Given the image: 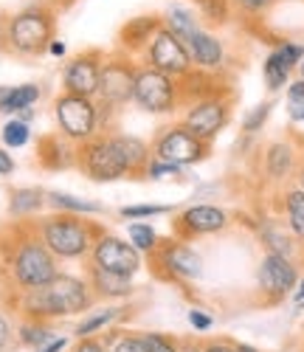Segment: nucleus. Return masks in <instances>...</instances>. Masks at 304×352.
Segmentation results:
<instances>
[{"label": "nucleus", "instance_id": "obj_22", "mask_svg": "<svg viewBox=\"0 0 304 352\" xmlns=\"http://www.w3.org/2000/svg\"><path fill=\"white\" fill-rule=\"evenodd\" d=\"M45 200L51 203L56 212H63V214H76V217H94V214H102V212H105L102 203L76 197V195H71V192H48Z\"/></svg>", "mask_w": 304, "mask_h": 352}, {"label": "nucleus", "instance_id": "obj_21", "mask_svg": "<svg viewBox=\"0 0 304 352\" xmlns=\"http://www.w3.org/2000/svg\"><path fill=\"white\" fill-rule=\"evenodd\" d=\"M121 307H99V310H87L85 313V318L76 324V330H74V336L76 338H96V336H102V333H107V330H113V324L121 318Z\"/></svg>", "mask_w": 304, "mask_h": 352}, {"label": "nucleus", "instance_id": "obj_47", "mask_svg": "<svg viewBox=\"0 0 304 352\" xmlns=\"http://www.w3.org/2000/svg\"><path fill=\"white\" fill-rule=\"evenodd\" d=\"M9 338H12V327H9V321L0 316V349H3L6 344H9Z\"/></svg>", "mask_w": 304, "mask_h": 352}, {"label": "nucleus", "instance_id": "obj_7", "mask_svg": "<svg viewBox=\"0 0 304 352\" xmlns=\"http://www.w3.org/2000/svg\"><path fill=\"white\" fill-rule=\"evenodd\" d=\"M135 65L127 56H110L102 65V79H99V94L96 104L99 113H118L121 107H127L133 102V85H135Z\"/></svg>", "mask_w": 304, "mask_h": 352}, {"label": "nucleus", "instance_id": "obj_15", "mask_svg": "<svg viewBox=\"0 0 304 352\" xmlns=\"http://www.w3.org/2000/svg\"><path fill=\"white\" fill-rule=\"evenodd\" d=\"M257 285L270 302L285 299L298 285L296 262L287 256H279V254H265L259 262V271H257Z\"/></svg>", "mask_w": 304, "mask_h": 352}, {"label": "nucleus", "instance_id": "obj_31", "mask_svg": "<svg viewBox=\"0 0 304 352\" xmlns=\"http://www.w3.org/2000/svg\"><path fill=\"white\" fill-rule=\"evenodd\" d=\"M43 203H45V195L40 189H20L12 195L9 209H12V214H34V212H40Z\"/></svg>", "mask_w": 304, "mask_h": 352}, {"label": "nucleus", "instance_id": "obj_35", "mask_svg": "<svg viewBox=\"0 0 304 352\" xmlns=\"http://www.w3.org/2000/svg\"><path fill=\"white\" fill-rule=\"evenodd\" d=\"M169 212H175L172 206H164V203H138V206H124L118 214L121 217H133V220H138V217H158V214H169Z\"/></svg>", "mask_w": 304, "mask_h": 352}, {"label": "nucleus", "instance_id": "obj_4", "mask_svg": "<svg viewBox=\"0 0 304 352\" xmlns=\"http://www.w3.org/2000/svg\"><path fill=\"white\" fill-rule=\"evenodd\" d=\"M54 116H56L59 133L74 144H85L102 133V116H99L96 99L63 94V96H56Z\"/></svg>", "mask_w": 304, "mask_h": 352}, {"label": "nucleus", "instance_id": "obj_8", "mask_svg": "<svg viewBox=\"0 0 304 352\" xmlns=\"http://www.w3.org/2000/svg\"><path fill=\"white\" fill-rule=\"evenodd\" d=\"M14 279L17 285L25 290H40L45 287L48 282H54V276L59 274L56 271V256L37 240H25L17 254H14Z\"/></svg>", "mask_w": 304, "mask_h": 352}, {"label": "nucleus", "instance_id": "obj_6", "mask_svg": "<svg viewBox=\"0 0 304 352\" xmlns=\"http://www.w3.org/2000/svg\"><path fill=\"white\" fill-rule=\"evenodd\" d=\"M133 104L141 107L144 113H152V116L172 113L180 104V85H177V79L144 65L135 71Z\"/></svg>", "mask_w": 304, "mask_h": 352}, {"label": "nucleus", "instance_id": "obj_48", "mask_svg": "<svg viewBox=\"0 0 304 352\" xmlns=\"http://www.w3.org/2000/svg\"><path fill=\"white\" fill-rule=\"evenodd\" d=\"M180 352H203V344L195 338H186V341H180Z\"/></svg>", "mask_w": 304, "mask_h": 352}, {"label": "nucleus", "instance_id": "obj_10", "mask_svg": "<svg viewBox=\"0 0 304 352\" xmlns=\"http://www.w3.org/2000/svg\"><path fill=\"white\" fill-rule=\"evenodd\" d=\"M87 265L102 268L107 274H118V276H135L141 271V254L127 243L116 237V234H99L94 248L87 254Z\"/></svg>", "mask_w": 304, "mask_h": 352}, {"label": "nucleus", "instance_id": "obj_41", "mask_svg": "<svg viewBox=\"0 0 304 352\" xmlns=\"http://www.w3.org/2000/svg\"><path fill=\"white\" fill-rule=\"evenodd\" d=\"M228 3L239 6L242 12H265L273 3V0H228Z\"/></svg>", "mask_w": 304, "mask_h": 352}, {"label": "nucleus", "instance_id": "obj_39", "mask_svg": "<svg viewBox=\"0 0 304 352\" xmlns=\"http://www.w3.org/2000/svg\"><path fill=\"white\" fill-rule=\"evenodd\" d=\"M189 324L195 327V330H211V327H215V318H211L208 313H203V310H197V307H192L189 310Z\"/></svg>", "mask_w": 304, "mask_h": 352}, {"label": "nucleus", "instance_id": "obj_37", "mask_svg": "<svg viewBox=\"0 0 304 352\" xmlns=\"http://www.w3.org/2000/svg\"><path fill=\"white\" fill-rule=\"evenodd\" d=\"M268 116H270V102L257 104V107L246 116V122H242V130H246V133H257V130H262L265 122H268Z\"/></svg>", "mask_w": 304, "mask_h": 352}, {"label": "nucleus", "instance_id": "obj_27", "mask_svg": "<svg viewBox=\"0 0 304 352\" xmlns=\"http://www.w3.org/2000/svg\"><path fill=\"white\" fill-rule=\"evenodd\" d=\"M102 341L110 346V352H146L141 333H133V330H116L113 327L102 336Z\"/></svg>", "mask_w": 304, "mask_h": 352}, {"label": "nucleus", "instance_id": "obj_13", "mask_svg": "<svg viewBox=\"0 0 304 352\" xmlns=\"http://www.w3.org/2000/svg\"><path fill=\"white\" fill-rule=\"evenodd\" d=\"M155 256V268L164 279H175V282H192L203 276V256L189 248L186 243L177 240H161V245L152 251Z\"/></svg>", "mask_w": 304, "mask_h": 352}, {"label": "nucleus", "instance_id": "obj_32", "mask_svg": "<svg viewBox=\"0 0 304 352\" xmlns=\"http://www.w3.org/2000/svg\"><path fill=\"white\" fill-rule=\"evenodd\" d=\"M141 341H144L146 352H180V341L166 333L146 330V333H141Z\"/></svg>", "mask_w": 304, "mask_h": 352}, {"label": "nucleus", "instance_id": "obj_42", "mask_svg": "<svg viewBox=\"0 0 304 352\" xmlns=\"http://www.w3.org/2000/svg\"><path fill=\"white\" fill-rule=\"evenodd\" d=\"M203 352H239V349H237V344H231L226 338H217V341H206Z\"/></svg>", "mask_w": 304, "mask_h": 352}, {"label": "nucleus", "instance_id": "obj_52", "mask_svg": "<svg viewBox=\"0 0 304 352\" xmlns=\"http://www.w3.org/2000/svg\"><path fill=\"white\" fill-rule=\"evenodd\" d=\"M237 349H239V352H259L257 346H248V344H237Z\"/></svg>", "mask_w": 304, "mask_h": 352}, {"label": "nucleus", "instance_id": "obj_26", "mask_svg": "<svg viewBox=\"0 0 304 352\" xmlns=\"http://www.w3.org/2000/svg\"><path fill=\"white\" fill-rule=\"evenodd\" d=\"M127 237H130V245L138 251V254H152L158 245H161V237H158V231L152 228L149 223H127Z\"/></svg>", "mask_w": 304, "mask_h": 352}, {"label": "nucleus", "instance_id": "obj_11", "mask_svg": "<svg viewBox=\"0 0 304 352\" xmlns=\"http://www.w3.org/2000/svg\"><path fill=\"white\" fill-rule=\"evenodd\" d=\"M144 60H146L149 68H155V71H161L172 79H184L192 71L186 43H180L164 25H161V32L152 37V43L144 48Z\"/></svg>", "mask_w": 304, "mask_h": 352}, {"label": "nucleus", "instance_id": "obj_50", "mask_svg": "<svg viewBox=\"0 0 304 352\" xmlns=\"http://www.w3.org/2000/svg\"><path fill=\"white\" fill-rule=\"evenodd\" d=\"M293 293H296V305H304V276L298 279V285H296Z\"/></svg>", "mask_w": 304, "mask_h": 352}, {"label": "nucleus", "instance_id": "obj_24", "mask_svg": "<svg viewBox=\"0 0 304 352\" xmlns=\"http://www.w3.org/2000/svg\"><path fill=\"white\" fill-rule=\"evenodd\" d=\"M164 28H169V32H172L180 43H189L192 34L200 32V23H197V14H192L189 9L175 6V9H169V12L164 14Z\"/></svg>", "mask_w": 304, "mask_h": 352}, {"label": "nucleus", "instance_id": "obj_44", "mask_svg": "<svg viewBox=\"0 0 304 352\" xmlns=\"http://www.w3.org/2000/svg\"><path fill=\"white\" fill-rule=\"evenodd\" d=\"M12 172H14V161H12V155H9L6 150H0V175L6 178V175H12Z\"/></svg>", "mask_w": 304, "mask_h": 352}, {"label": "nucleus", "instance_id": "obj_30", "mask_svg": "<svg viewBox=\"0 0 304 352\" xmlns=\"http://www.w3.org/2000/svg\"><path fill=\"white\" fill-rule=\"evenodd\" d=\"M56 336H54V330L45 324V321H28V324H23L20 327V341L25 344V346H34V349H43L45 344H51Z\"/></svg>", "mask_w": 304, "mask_h": 352}, {"label": "nucleus", "instance_id": "obj_17", "mask_svg": "<svg viewBox=\"0 0 304 352\" xmlns=\"http://www.w3.org/2000/svg\"><path fill=\"white\" fill-rule=\"evenodd\" d=\"M186 51H189L192 68H200V71H215V68H223L226 63L223 43L211 32H203V28L197 34H192V40L186 43Z\"/></svg>", "mask_w": 304, "mask_h": 352}, {"label": "nucleus", "instance_id": "obj_53", "mask_svg": "<svg viewBox=\"0 0 304 352\" xmlns=\"http://www.w3.org/2000/svg\"><path fill=\"white\" fill-rule=\"evenodd\" d=\"M48 3H54V6H71L74 0H48Z\"/></svg>", "mask_w": 304, "mask_h": 352}, {"label": "nucleus", "instance_id": "obj_38", "mask_svg": "<svg viewBox=\"0 0 304 352\" xmlns=\"http://www.w3.org/2000/svg\"><path fill=\"white\" fill-rule=\"evenodd\" d=\"M195 3L200 6V12L208 20H215V23H223L226 14H228V0H195Z\"/></svg>", "mask_w": 304, "mask_h": 352}, {"label": "nucleus", "instance_id": "obj_16", "mask_svg": "<svg viewBox=\"0 0 304 352\" xmlns=\"http://www.w3.org/2000/svg\"><path fill=\"white\" fill-rule=\"evenodd\" d=\"M228 212L211 203H195V206L184 209L175 220V231L180 237H197V234H217L228 226Z\"/></svg>", "mask_w": 304, "mask_h": 352}, {"label": "nucleus", "instance_id": "obj_20", "mask_svg": "<svg viewBox=\"0 0 304 352\" xmlns=\"http://www.w3.org/2000/svg\"><path fill=\"white\" fill-rule=\"evenodd\" d=\"M296 169V153L287 141H276L265 153V172L270 181H287Z\"/></svg>", "mask_w": 304, "mask_h": 352}, {"label": "nucleus", "instance_id": "obj_14", "mask_svg": "<svg viewBox=\"0 0 304 352\" xmlns=\"http://www.w3.org/2000/svg\"><path fill=\"white\" fill-rule=\"evenodd\" d=\"M102 51L90 48L76 54L74 60H68V65L63 68V87L65 94L74 96H87V99H96L99 94V79H102Z\"/></svg>", "mask_w": 304, "mask_h": 352}, {"label": "nucleus", "instance_id": "obj_33", "mask_svg": "<svg viewBox=\"0 0 304 352\" xmlns=\"http://www.w3.org/2000/svg\"><path fill=\"white\" fill-rule=\"evenodd\" d=\"M28 138H32L28 122H23V119H12V122L3 124V144L12 146V150H17V146H25Z\"/></svg>", "mask_w": 304, "mask_h": 352}, {"label": "nucleus", "instance_id": "obj_46", "mask_svg": "<svg viewBox=\"0 0 304 352\" xmlns=\"http://www.w3.org/2000/svg\"><path fill=\"white\" fill-rule=\"evenodd\" d=\"M68 349V338H54L51 344H45L43 349H37V352H65Z\"/></svg>", "mask_w": 304, "mask_h": 352}, {"label": "nucleus", "instance_id": "obj_18", "mask_svg": "<svg viewBox=\"0 0 304 352\" xmlns=\"http://www.w3.org/2000/svg\"><path fill=\"white\" fill-rule=\"evenodd\" d=\"M87 285H90V290H94V296L105 299V302H118V299H127L135 293L133 276L107 274V271L94 268V265H87Z\"/></svg>", "mask_w": 304, "mask_h": 352}, {"label": "nucleus", "instance_id": "obj_34", "mask_svg": "<svg viewBox=\"0 0 304 352\" xmlns=\"http://www.w3.org/2000/svg\"><path fill=\"white\" fill-rule=\"evenodd\" d=\"M144 175H146L149 181H169V178H180V175H184V166L169 164V161H161V158H149Z\"/></svg>", "mask_w": 304, "mask_h": 352}, {"label": "nucleus", "instance_id": "obj_25", "mask_svg": "<svg viewBox=\"0 0 304 352\" xmlns=\"http://www.w3.org/2000/svg\"><path fill=\"white\" fill-rule=\"evenodd\" d=\"M285 217H287L290 234L304 243V192L298 186L285 192Z\"/></svg>", "mask_w": 304, "mask_h": 352}, {"label": "nucleus", "instance_id": "obj_5", "mask_svg": "<svg viewBox=\"0 0 304 352\" xmlns=\"http://www.w3.org/2000/svg\"><path fill=\"white\" fill-rule=\"evenodd\" d=\"M6 40L17 54L37 56L54 40V14L45 6H32L14 14L6 25Z\"/></svg>", "mask_w": 304, "mask_h": 352}, {"label": "nucleus", "instance_id": "obj_19", "mask_svg": "<svg viewBox=\"0 0 304 352\" xmlns=\"http://www.w3.org/2000/svg\"><path fill=\"white\" fill-rule=\"evenodd\" d=\"M164 20L155 17V14H141V17H133L130 23L121 25V34H118V45L124 51H135V48H146L161 32Z\"/></svg>", "mask_w": 304, "mask_h": 352}, {"label": "nucleus", "instance_id": "obj_36", "mask_svg": "<svg viewBox=\"0 0 304 352\" xmlns=\"http://www.w3.org/2000/svg\"><path fill=\"white\" fill-rule=\"evenodd\" d=\"M273 54H276L279 60L293 71L304 60V45H298V43H279V48H273Z\"/></svg>", "mask_w": 304, "mask_h": 352}, {"label": "nucleus", "instance_id": "obj_1", "mask_svg": "<svg viewBox=\"0 0 304 352\" xmlns=\"http://www.w3.org/2000/svg\"><path fill=\"white\" fill-rule=\"evenodd\" d=\"M94 302H96V296H94V290H90L87 279L71 276V274H56L54 282H48L45 287L25 290L23 310L37 321H48V318L87 313L94 307Z\"/></svg>", "mask_w": 304, "mask_h": 352}, {"label": "nucleus", "instance_id": "obj_49", "mask_svg": "<svg viewBox=\"0 0 304 352\" xmlns=\"http://www.w3.org/2000/svg\"><path fill=\"white\" fill-rule=\"evenodd\" d=\"M48 51H51L54 56H65V43H59V40H51Z\"/></svg>", "mask_w": 304, "mask_h": 352}, {"label": "nucleus", "instance_id": "obj_29", "mask_svg": "<svg viewBox=\"0 0 304 352\" xmlns=\"http://www.w3.org/2000/svg\"><path fill=\"white\" fill-rule=\"evenodd\" d=\"M262 74H265V85H268V91H282V87L290 82V68H287V65H285V63H282L273 51L268 54Z\"/></svg>", "mask_w": 304, "mask_h": 352}, {"label": "nucleus", "instance_id": "obj_43", "mask_svg": "<svg viewBox=\"0 0 304 352\" xmlns=\"http://www.w3.org/2000/svg\"><path fill=\"white\" fill-rule=\"evenodd\" d=\"M287 116H290L293 122H304V99L290 102V104H287Z\"/></svg>", "mask_w": 304, "mask_h": 352}, {"label": "nucleus", "instance_id": "obj_12", "mask_svg": "<svg viewBox=\"0 0 304 352\" xmlns=\"http://www.w3.org/2000/svg\"><path fill=\"white\" fill-rule=\"evenodd\" d=\"M228 113H231L228 102L217 94H211V96L189 102V110L184 113V122L180 124H184L192 135H197L200 141L211 144L228 124Z\"/></svg>", "mask_w": 304, "mask_h": 352}, {"label": "nucleus", "instance_id": "obj_40", "mask_svg": "<svg viewBox=\"0 0 304 352\" xmlns=\"http://www.w3.org/2000/svg\"><path fill=\"white\" fill-rule=\"evenodd\" d=\"M74 352H110V346L102 341V336H96V338H79Z\"/></svg>", "mask_w": 304, "mask_h": 352}, {"label": "nucleus", "instance_id": "obj_45", "mask_svg": "<svg viewBox=\"0 0 304 352\" xmlns=\"http://www.w3.org/2000/svg\"><path fill=\"white\" fill-rule=\"evenodd\" d=\"M287 99H290V102L304 99V79H298V82H293V85L287 87Z\"/></svg>", "mask_w": 304, "mask_h": 352}, {"label": "nucleus", "instance_id": "obj_54", "mask_svg": "<svg viewBox=\"0 0 304 352\" xmlns=\"http://www.w3.org/2000/svg\"><path fill=\"white\" fill-rule=\"evenodd\" d=\"M298 68H301V79H304V60H301V65H298Z\"/></svg>", "mask_w": 304, "mask_h": 352}, {"label": "nucleus", "instance_id": "obj_9", "mask_svg": "<svg viewBox=\"0 0 304 352\" xmlns=\"http://www.w3.org/2000/svg\"><path fill=\"white\" fill-rule=\"evenodd\" d=\"M152 158H161L177 166H192L208 155V144L192 135L184 124H172L158 133V138L152 141Z\"/></svg>", "mask_w": 304, "mask_h": 352}, {"label": "nucleus", "instance_id": "obj_23", "mask_svg": "<svg viewBox=\"0 0 304 352\" xmlns=\"http://www.w3.org/2000/svg\"><path fill=\"white\" fill-rule=\"evenodd\" d=\"M40 99L37 85H17V87H3L0 91V113H25L32 110Z\"/></svg>", "mask_w": 304, "mask_h": 352}, {"label": "nucleus", "instance_id": "obj_28", "mask_svg": "<svg viewBox=\"0 0 304 352\" xmlns=\"http://www.w3.org/2000/svg\"><path fill=\"white\" fill-rule=\"evenodd\" d=\"M262 243L268 245V254H279V256L293 259V254H296V243H298V240H290L287 234L279 231L276 226H268V228H262Z\"/></svg>", "mask_w": 304, "mask_h": 352}, {"label": "nucleus", "instance_id": "obj_51", "mask_svg": "<svg viewBox=\"0 0 304 352\" xmlns=\"http://www.w3.org/2000/svg\"><path fill=\"white\" fill-rule=\"evenodd\" d=\"M296 181H298V189L304 192V164L298 166V172H296Z\"/></svg>", "mask_w": 304, "mask_h": 352}, {"label": "nucleus", "instance_id": "obj_2", "mask_svg": "<svg viewBox=\"0 0 304 352\" xmlns=\"http://www.w3.org/2000/svg\"><path fill=\"white\" fill-rule=\"evenodd\" d=\"M99 234L102 228L94 220L63 212H56L40 223V243L56 259H85Z\"/></svg>", "mask_w": 304, "mask_h": 352}, {"label": "nucleus", "instance_id": "obj_3", "mask_svg": "<svg viewBox=\"0 0 304 352\" xmlns=\"http://www.w3.org/2000/svg\"><path fill=\"white\" fill-rule=\"evenodd\" d=\"M76 166L87 175L90 181H99V184L121 181V178H127V175H133L124 153H121V146L116 141V133H107V135L99 133L96 138L79 144Z\"/></svg>", "mask_w": 304, "mask_h": 352}]
</instances>
